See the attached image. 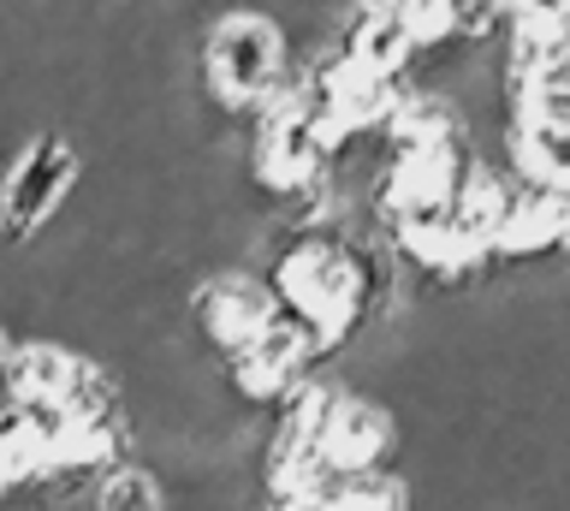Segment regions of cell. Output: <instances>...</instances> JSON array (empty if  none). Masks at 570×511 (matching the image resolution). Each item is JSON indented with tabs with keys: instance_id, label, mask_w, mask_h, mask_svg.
Returning a JSON list of instances; mask_svg holds the SVG:
<instances>
[{
	"instance_id": "6da1fadb",
	"label": "cell",
	"mask_w": 570,
	"mask_h": 511,
	"mask_svg": "<svg viewBox=\"0 0 570 511\" xmlns=\"http://www.w3.org/2000/svg\"><path fill=\"white\" fill-rule=\"evenodd\" d=\"M190 72H196V108L208 119H226V126H244L292 72V42L274 24V12L262 7L214 12L196 37Z\"/></svg>"
},
{
	"instance_id": "7a4b0ae2",
	"label": "cell",
	"mask_w": 570,
	"mask_h": 511,
	"mask_svg": "<svg viewBox=\"0 0 570 511\" xmlns=\"http://www.w3.org/2000/svg\"><path fill=\"white\" fill-rule=\"evenodd\" d=\"M83 185V149L60 126H36L0 167V250L30 256Z\"/></svg>"
},
{
	"instance_id": "3957f363",
	"label": "cell",
	"mask_w": 570,
	"mask_h": 511,
	"mask_svg": "<svg viewBox=\"0 0 570 511\" xmlns=\"http://www.w3.org/2000/svg\"><path fill=\"white\" fill-rule=\"evenodd\" d=\"M178 322L190 327L185 340L203 351L208 363H226V357H238L256 333L274 327L279 309H274V297H267L256 268H214L203 279H190V292L178 297Z\"/></svg>"
},
{
	"instance_id": "277c9868",
	"label": "cell",
	"mask_w": 570,
	"mask_h": 511,
	"mask_svg": "<svg viewBox=\"0 0 570 511\" xmlns=\"http://www.w3.org/2000/svg\"><path fill=\"white\" fill-rule=\"evenodd\" d=\"M214 368H220V393H226L232 411L262 422L267 411H279V404L315 375L321 357H315V345L303 340L292 322H274L267 333H256L238 357H226V363H214Z\"/></svg>"
},
{
	"instance_id": "5b68a950",
	"label": "cell",
	"mask_w": 570,
	"mask_h": 511,
	"mask_svg": "<svg viewBox=\"0 0 570 511\" xmlns=\"http://www.w3.org/2000/svg\"><path fill=\"white\" fill-rule=\"evenodd\" d=\"M404 452V416L399 404L368 399L345 386V399L333 404V422L321 434V464L327 475H368V470H399Z\"/></svg>"
},
{
	"instance_id": "8992f818",
	"label": "cell",
	"mask_w": 570,
	"mask_h": 511,
	"mask_svg": "<svg viewBox=\"0 0 570 511\" xmlns=\"http://www.w3.org/2000/svg\"><path fill=\"white\" fill-rule=\"evenodd\" d=\"M570 238V190H511L493 226V262L505 274H534L564 256Z\"/></svg>"
},
{
	"instance_id": "52a82bcc",
	"label": "cell",
	"mask_w": 570,
	"mask_h": 511,
	"mask_svg": "<svg viewBox=\"0 0 570 511\" xmlns=\"http://www.w3.org/2000/svg\"><path fill=\"white\" fill-rule=\"evenodd\" d=\"M71 368H78V345L36 333V340H12L7 375H0V404L30 411V404H60Z\"/></svg>"
},
{
	"instance_id": "ba28073f",
	"label": "cell",
	"mask_w": 570,
	"mask_h": 511,
	"mask_svg": "<svg viewBox=\"0 0 570 511\" xmlns=\"http://www.w3.org/2000/svg\"><path fill=\"white\" fill-rule=\"evenodd\" d=\"M321 500L333 511H416L404 470H368V475H327Z\"/></svg>"
},
{
	"instance_id": "9c48e42d",
	"label": "cell",
	"mask_w": 570,
	"mask_h": 511,
	"mask_svg": "<svg viewBox=\"0 0 570 511\" xmlns=\"http://www.w3.org/2000/svg\"><path fill=\"white\" fill-rule=\"evenodd\" d=\"M83 511H173V488L160 475L131 458L125 470H114L107 482H96V493L83 500Z\"/></svg>"
},
{
	"instance_id": "30bf717a",
	"label": "cell",
	"mask_w": 570,
	"mask_h": 511,
	"mask_svg": "<svg viewBox=\"0 0 570 511\" xmlns=\"http://www.w3.org/2000/svg\"><path fill=\"white\" fill-rule=\"evenodd\" d=\"M256 511H333L321 493H297V500H256Z\"/></svg>"
},
{
	"instance_id": "8fae6325",
	"label": "cell",
	"mask_w": 570,
	"mask_h": 511,
	"mask_svg": "<svg viewBox=\"0 0 570 511\" xmlns=\"http://www.w3.org/2000/svg\"><path fill=\"white\" fill-rule=\"evenodd\" d=\"M7 357H12V327H0V375H7Z\"/></svg>"
}]
</instances>
